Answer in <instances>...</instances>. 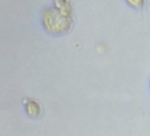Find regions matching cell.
Here are the masks:
<instances>
[{"mask_svg": "<svg viewBox=\"0 0 150 136\" xmlns=\"http://www.w3.org/2000/svg\"><path fill=\"white\" fill-rule=\"evenodd\" d=\"M127 1L129 2L130 6H132L136 9H139V11L143 8L144 2H145V0H127Z\"/></svg>", "mask_w": 150, "mask_h": 136, "instance_id": "1", "label": "cell"}]
</instances>
